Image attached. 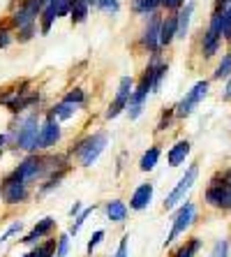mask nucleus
Here are the masks:
<instances>
[{"label": "nucleus", "mask_w": 231, "mask_h": 257, "mask_svg": "<svg viewBox=\"0 0 231 257\" xmlns=\"http://www.w3.org/2000/svg\"><path fill=\"white\" fill-rule=\"evenodd\" d=\"M49 158H42V156H28L24 162H19L17 167L12 172L7 174L10 179H17V181H24V183H35V181L44 179L51 169H56V165H47Z\"/></svg>", "instance_id": "nucleus-3"}, {"label": "nucleus", "mask_w": 231, "mask_h": 257, "mask_svg": "<svg viewBox=\"0 0 231 257\" xmlns=\"http://www.w3.org/2000/svg\"><path fill=\"white\" fill-rule=\"evenodd\" d=\"M33 35H35V26H28V28L19 30L17 40H19V42H28V40H33Z\"/></svg>", "instance_id": "nucleus-39"}, {"label": "nucleus", "mask_w": 231, "mask_h": 257, "mask_svg": "<svg viewBox=\"0 0 231 257\" xmlns=\"http://www.w3.org/2000/svg\"><path fill=\"white\" fill-rule=\"evenodd\" d=\"M56 248H58V239H47L33 248V255L35 257H56Z\"/></svg>", "instance_id": "nucleus-25"}, {"label": "nucleus", "mask_w": 231, "mask_h": 257, "mask_svg": "<svg viewBox=\"0 0 231 257\" xmlns=\"http://www.w3.org/2000/svg\"><path fill=\"white\" fill-rule=\"evenodd\" d=\"M40 127H42V123H40V114H37V111H30V114L21 116L17 125L10 130V137H12L14 146L21 151H28V153L37 151Z\"/></svg>", "instance_id": "nucleus-1"}, {"label": "nucleus", "mask_w": 231, "mask_h": 257, "mask_svg": "<svg viewBox=\"0 0 231 257\" xmlns=\"http://www.w3.org/2000/svg\"><path fill=\"white\" fill-rule=\"evenodd\" d=\"M107 144H109L107 132H93L88 137H83L81 142H77L74 149H70V156H77L81 167H93L97 162V158L104 153Z\"/></svg>", "instance_id": "nucleus-2"}, {"label": "nucleus", "mask_w": 231, "mask_h": 257, "mask_svg": "<svg viewBox=\"0 0 231 257\" xmlns=\"http://www.w3.org/2000/svg\"><path fill=\"white\" fill-rule=\"evenodd\" d=\"M21 227H24V225H21V222H12V225H10V227L5 229V234H0V243H5L7 239H10V236H12V234H19L21 232Z\"/></svg>", "instance_id": "nucleus-37"}, {"label": "nucleus", "mask_w": 231, "mask_h": 257, "mask_svg": "<svg viewBox=\"0 0 231 257\" xmlns=\"http://www.w3.org/2000/svg\"><path fill=\"white\" fill-rule=\"evenodd\" d=\"M97 7H100L104 14H118L120 3L118 0H97Z\"/></svg>", "instance_id": "nucleus-32"}, {"label": "nucleus", "mask_w": 231, "mask_h": 257, "mask_svg": "<svg viewBox=\"0 0 231 257\" xmlns=\"http://www.w3.org/2000/svg\"><path fill=\"white\" fill-rule=\"evenodd\" d=\"M70 252V232L58 236V248H56V257H67Z\"/></svg>", "instance_id": "nucleus-31"}, {"label": "nucleus", "mask_w": 231, "mask_h": 257, "mask_svg": "<svg viewBox=\"0 0 231 257\" xmlns=\"http://www.w3.org/2000/svg\"><path fill=\"white\" fill-rule=\"evenodd\" d=\"M81 204H79V202H74V206H72V209H70V215H72V218H77V215L79 213H81Z\"/></svg>", "instance_id": "nucleus-44"}, {"label": "nucleus", "mask_w": 231, "mask_h": 257, "mask_svg": "<svg viewBox=\"0 0 231 257\" xmlns=\"http://www.w3.org/2000/svg\"><path fill=\"white\" fill-rule=\"evenodd\" d=\"M7 139H10V132H3V135H0V151H3V146L7 144Z\"/></svg>", "instance_id": "nucleus-45"}, {"label": "nucleus", "mask_w": 231, "mask_h": 257, "mask_svg": "<svg viewBox=\"0 0 231 257\" xmlns=\"http://www.w3.org/2000/svg\"><path fill=\"white\" fill-rule=\"evenodd\" d=\"M88 10H90V5L86 3V0H72V10H70L72 24L74 26L83 24V21L88 19Z\"/></svg>", "instance_id": "nucleus-23"}, {"label": "nucleus", "mask_w": 231, "mask_h": 257, "mask_svg": "<svg viewBox=\"0 0 231 257\" xmlns=\"http://www.w3.org/2000/svg\"><path fill=\"white\" fill-rule=\"evenodd\" d=\"M127 243H130V236L125 234L123 239H120V243H118V250L113 252L111 257H130V252H127Z\"/></svg>", "instance_id": "nucleus-38"}, {"label": "nucleus", "mask_w": 231, "mask_h": 257, "mask_svg": "<svg viewBox=\"0 0 231 257\" xmlns=\"http://www.w3.org/2000/svg\"><path fill=\"white\" fill-rule=\"evenodd\" d=\"M231 7V0H215V10H226Z\"/></svg>", "instance_id": "nucleus-43"}, {"label": "nucleus", "mask_w": 231, "mask_h": 257, "mask_svg": "<svg viewBox=\"0 0 231 257\" xmlns=\"http://www.w3.org/2000/svg\"><path fill=\"white\" fill-rule=\"evenodd\" d=\"M192 14H194V3H187L185 7H180V10H178L176 19H178V37H180V40H185V37H187Z\"/></svg>", "instance_id": "nucleus-20"}, {"label": "nucleus", "mask_w": 231, "mask_h": 257, "mask_svg": "<svg viewBox=\"0 0 231 257\" xmlns=\"http://www.w3.org/2000/svg\"><path fill=\"white\" fill-rule=\"evenodd\" d=\"M148 93H153V70H150V65L146 67V72L141 74L139 84H136L134 93H132L130 107H127V114H130L132 120H136L139 116H141L143 104H146V100H148Z\"/></svg>", "instance_id": "nucleus-5"}, {"label": "nucleus", "mask_w": 231, "mask_h": 257, "mask_svg": "<svg viewBox=\"0 0 231 257\" xmlns=\"http://www.w3.org/2000/svg\"><path fill=\"white\" fill-rule=\"evenodd\" d=\"M86 3H88V5H97V0H86Z\"/></svg>", "instance_id": "nucleus-46"}, {"label": "nucleus", "mask_w": 231, "mask_h": 257, "mask_svg": "<svg viewBox=\"0 0 231 257\" xmlns=\"http://www.w3.org/2000/svg\"><path fill=\"white\" fill-rule=\"evenodd\" d=\"M217 12H222V28H219V33H222L224 40H229L231 37V7H226V10H217Z\"/></svg>", "instance_id": "nucleus-30"}, {"label": "nucleus", "mask_w": 231, "mask_h": 257, "mask_svg": "<svg viewBox=\"0 0 231 257\" xmlns=\"http://www.w3.org/2000/svg\"><path fill=\"white\" fill-rule=\"evenodd\" d=\"M160 156H162L160 146H150V149L141 156V160H139V169H141V172H150V169H155V165L160 162Z\"/></svg>", "instance_id": "nucleus-22"}, {"label": "nucleus", "mask_w": 231, "mask_h": 257, "mask_svg": "<svg viewBox=\"0 0 231 257\" xmlns=\"http://www.w3.org/2000/svg\"><path fill=\"white\" fill-rule=\"evenodd\" d=\"M229 42H231V37H229Z\"/></svg>", "instance_id": "nucleus-49"}, {"label": "nucleus", "mask_w": 231, "mask_h": 257, "mask_svg": "<svg viewBox=\"0 0 231 257\" xmlns=\"http://www.w3.org/2000/svg\"><path fill=\"white\" fill-rule=\"evenodd\" d=\"M196 176H199V165H190L187 172H185L183 176H180V181L176 183V188L166 195L164 211H171V209H176L180 202H185V195H187V192L192 190V186L196 183Z\"/></svg>", "instance_id": "nucleus-6"}, {"label": "nucleus", "mask_w": 231, "mask_h": 257, "mask_svg": "<svg viewBox=\"0 0 231 257\" xmlns=\"http://www.w3.org/2000/svg\"><path fill=\"white\" fill-rule=\"evenodd\" d=\"M10 42H12V33H10V28H0V49H7Z\"/></svg>", "instance_id": "nucleus-40"}, {"label": "nucleus", "mask_w": 231, "mask_h": 257, "mask_svg": "<svg viewBox=\"0 0 231 257\" xmlns=\"http://www.w3.org/2000/svg\"><path fill=\"white\" fill-rule=\"evenodd\" d=\"M222 40H224V37L219 35L217 30L208 28L206 33H203V40H201V54H203V58H213V56L219 51V47H222Z\"/></svg>", "instance_id": "nucleus-16"}, {"label": "nucleus", "mask_w": 231, "mask_h": 257, "mask_svg": "<svg viewBox=\"0 0 231 257\" xmlns=\"http://www.w3.org/2000/svg\"><path fill=\"white\" fill-rule=\"evenodd\" d=\"M54 227H56V220H54V218H42V220L37 222L35 227H33V232L26 234L24 239H21V243H26V245L37 243V241H40L42 236H47V234H51V229H54Z\"/></svg>", "instance_id": "nucleus-17"}, {"label": "nucleus", "mask_w": 231, "mask_h": 257, "mask_svg": "<svg viewBox=\"0 0 231 257\" xmlns=\"http://www.w3.org/2000/svg\"><path fill=\"white\" fill-rule=\"evenodd\" d=\"M210 257H229V241H226V239H219V241H215V245H213V252H210Z\"/></svg>", "instance_id": "nucleus-33"}, {"label": "nucleus", "mask_w": 231, "mask_h": 257, "mask_svg": "<svg viewBox=\"0 0 231 257\" xmlns=\"http://www.w3.org/2000/svg\"><path fill=\"white\" fill-rule=\"evenodd\" d=\"M222 100H224V102H231V77L226 79V86H224V93H222Z\"/></svg>", "instance_id": "nucleus-42"}, {"label": "nucleus", "mask_w": 231, "mask_h": 257, "mask_svg": "<svg viewBox=\"0 0 231 257\" xmlns=\"http://www.w3.org/2000/svg\"><path fill=\"white\" fill-rule=\"evenodd\" d=\"M150 202H153V183H141V186L132 192L130 209L132 211H143V209H148Z\"/></svg>", "instance_id": "nucleus-14"}, {"label": "nucleus", "mask_w": 231, "mask_h": 257, "mask_svg": "<svg viewBox=\"0 0 231 257\" xmlns=\"http://www.w3.org/2000/svg\"><path fill=\"white\" fill-rule=\"evenodd\" d=\"M102 239H104V229H97V232L88 239V245H86V252H88V255H93V250H95L97 245L102 243Z\"/></svg>", "instance_id": "nucleus-34"}, {"label": "nucleus", "mask_w": 231, "mask_h": 257, "mask_svg": "<svg viewBox=\"0 0 231 257\" xmlns=\"http://www.w3.org/2000/svg\"><path fill=\"white\" fill-rule=\"evenodd\" d=\"M65 100L67 102H74V104H79V107H81L83 100H86V93H83L81 88H74V90H70V93L65 95Z\"/></svg>", "instance_id": "nucleus-35"}, {"label": "nucleus", "mask_w": 231, "mask_h": 257, "mask_svg": "<svg viewBox=\"0 0 231 257\" xmlns=\"http://www.w3.org/2000/svg\"><path fill=\"white\" fill-rule=\"evenodd\" d=\"M79 111V104H74V102H67V100H63V102H58L51 111H49V116H54L56 120H70L72 116Z\"/></svg>", "instance_id": "nucleus-21"}, {"label": "nucleus", "mask_w": 231, "mask_h": 257, "mask_svg": "<svg viewBox=\"0 0 231 257\" xmlns=\"http://www.w3.org/2000/svg\"><path fill=\"white\" fill-rule=\"evenodd\" d=\"M208 206H215V209H231V172L222 174V176H215L210 181V186L206 188V195H203Z\"/></svg>", "instance_id": "nucleus-4"}, {"label": "nucleus", "mask_w": 231, "mask_h": 257, "mask_svg": "<svg viewBox=\"0 0 231 257\" xmlns=\"http://www.w3.org/2000/svg\"><path fill=\"white\" fill-rule=\"evenodd\" d=\"M93 211H95V206H88V209H83L81 213H79L77 218H74V225L70 227V236H72V234H79V229L83 227V222L88 220V215L93 213Z\"/></svg>", "instance_id": "nucleus-29"}, {"label": "nucleus", "mask_w": 231, "mask_h": 257, "mask_svg": "<svg viewBox=\"0 0 231 257\" xmlns=\"http://www.w3.org/2000/svg\"><path fill=\"white\" fill-rule=\"evenodd\" d=\"M199 248H201V241L194 236V239H190L187 243L180 245V248H176L171 257H194L196 252H199Z\"/></svg>", "instance_id": "nucleus-26"}, {"label": "nucleus", "mask_w": 231, "mask_h": 257, "mask_svg": "<svg viewBox=\"0 0 231 257\" xmlns=\"http://www.w3.org/2000/svg\"><path fill=\"white\" fill-rule=\"evenodd\" d=\"M104 211H107V218L111 222H125L127 220V213H130V209H127V204H125L123 199H111V202H107Z\"/></svg>", "instance_id": "nucleus-19"}, {"label": "nucleus", "mask_w": 231, "mask_h": 257, "mask_svg": "<svg viewBox=\"0 0 231 257\" xmlns=\"http://www.w3.org/2000/svg\"><path fill=\"white\" fill-rule=\"evenodd\" d=\"M162 7H166V10H180V7H185V0H162Z\"/></svg>", "instance_id": "nucleus-41"}, {"label": "nucleus", "mask_w": 231, "mask_h": 257, "mask_svg": "<svg viewBox=\"0 0 231 257\" xmlns=\"http://www.w3.org/2000/svg\"><path fill=\"white\" fill-rule=\"evenodd\" d=\"M178 37V19L176 14L173 17L162 19V33H160V47H169Z\"/></svg>", "instance_id": "nucleus-18"}, {"label": "nucleus", "mask_w": 231, "mask_h": 257, "mask_svg": "<svg viewBox=\"0 0 231 257\" xmlns=\"http://www.w3.org/2000/svg\"><path fill=\"white\" fill-rule=\"evenodd\" d=\"M196 218V206L192 202H185L180 209L176 211V215H173V222H171V232L166 234L164 239V245H169L171 241H176L180 234H185L187 229H190V225L194 222Z\"/></svg>", "instance_id": "nucleus-8"}, {"label": "nucleus", "mask_w": 231, "mask_h": 257, "mask_svg": "<svg viewBox=\"0 0 231 257\" xmlns=\"http://www.w3.org/2000/svg\"><path fill=\"white\" fill-rule=\"evenodd\" d=\"M157 7H162V0H132V12L136 14H155Z\"/></svg>", "instance_id": "nucleus-24"}, {"label": "nucleus", "mask_w": 231, "mask_h": 257, "mask_svg": "<svg viewBox=\"0 0 231 257\" xmlns=\"http://www.w3.org/2000/svg\"><path fill=\"white\" fill-rule=\"evenodd\" d=\"M42 35H49V30H51V26H54V21L58 17H56V7L54 3H49L47 7H44V12H42Z\"/></svg>", "instance_id": "nucleus-27"}, {"label": "nucleus", "mask_w": 231, "mask_h": 257, "mask_svg": "<svg viewBox=\"0 0 231 257\" xmlns=\"http://www.w3.org/2000/svg\"><path fill=\"white\" fill-rule=\"evenodd\" d=\"M44 12V5H42V0H24L21 5L17 7L12 12V19H10V24L14 28H28V26H35L37 17H42Z\"/></svg>", "instance_id": "nucleus-7"}, {"label": "nucleus", "mask_w": 231, "mask_h": 257, "mask_svg": "<svg viewBox=\"0 0 231 257\" xmlns=\"http://www.w3.org/2000/svg\"><path fill=\"white\" fill-rule=\"evenodd\" d=\"M60 135H63L60 123L54 118V116H47V118H44V123H42V127H40V142H37V151H47V149H51V146H56V144L60 142Z\"/></svg>", "instance_id": "nucleus-13"}, {"label": "nucleus", "mask_w": 231, "mask_h": 257, "mask_svg": "<svg viewBox=\"0 0 231 257\" xmlns=\"http://www.w3.org/2000/svg\"><path fill=\"white\" fill-rule=\"evenodd\" d=\"M21 257H35V255H33V250H30V252H26V255H21Z\"/></svg>", "instance_id": "nucleus-47"}, {"label": "nucleus", "mask_w": 231, "mask_h": 257, "mask_svg": "<svg viewBox=\"0 0 231 257\" xmlns=\"http://www.w3.org/2000/svg\"><path fill=\"white\" fill-rule=\"evenodd\" d=\"M160 33H162V17L157 12L148 17V24L141 33V47L150 54H160Z\"/></svg>", "instance_id": "nucleus-12"}, {"label": "nucleus", "mask_w": 231, "mask_h": 257, "mask_svg": "<svg viewBox=\"0 0 231 257\" xmlns=\"http://www.w3.org/2000/svg\"><path fill=\"white\" fill-rule=\"evenodd\" d=\"M0 158H3V151H0Z\"/></svg>", "instance_id": "nucleus-48"}, {"label": "nucleus", "mask_w": 231, "mask_h": 257, "mask_svg": "<svg viewBox=\"0 0 231 257\" xmlns=\"http://www.w3.org/2000/svg\"><path fill=\"white\" fill-rule=\"evenodd\" d=\"M231 77V51H226L219 60V65L215 67L213 72V79H229Z\"/></svg>", "instance_id": "nucleus-28"}, {"label": "nucleus", "mask_w": 231, "mask_h": 257, "mask_svg": "<svg viewBox=\"0 0 231 257\" xmlns=\"http://www.w3.org/2000/svg\"><path fill=\"white\" fill-rule=\"evenodd\" d=\"M173 116H176V111H173V109L164 111V114H162V118H160V123H157V132H164L166 127L171 125V118H173Z\"/></svg>", "instance_id": "nucleus-36"}, {"label": "nucleus", "mask_w": 231, "mask_h": 257, "mask_svg": "<svg viewBox=\"0 0 231 257\" xmlns=\"http://www.w3.org/2000/svg\"><path fill=\"white\" fill-rule=\"evenodd\" d=\"M192 151V144L187 142V139H180V142H176L169 149V153H166V162H169V167H180L185 162V158L190 156Z\"/></svg>", "instance_id": "nucleus-15"}, {"label": "nucleus", "mask_w": 231, "mask_h": 257, "mask_svg": "<svg viewBox=\"0 0 231 257\" xmlns=\"http://www.w3.org/2000/svg\"><path fill=\"white\" fill-rule=\"evenodd\" d=\"M132 93H134V81H132V77H123L120 79V84H118V93H116L113 102L109 104V109H107V118L109 120L116 118L120 111H125V109L130 107Z\"/></svg>", "instance_id": "nucleus-11"}, {"label": "nucleus", "mask_w": 231, "mask_h": 257, "mask_svg": "<svg viewBox=\"0 0 231 257\" xmlns=\"http://www.w3.org/2000/svg\"><path fill=\"white\" fill-rule=\"evenodd\" d=\"M206 95H208V81H206V79H203V81H196V84L192 86V90H187V95H185L183 100H180L176 107H173L176 116H178V118L190 116L192 111L196 109V104H199V102H201Z\"/></svg>", "instance_id": "nucleus-10"}, {"label": "nucleus", "mask_w": 231, "mask_h": 257, "mask_svg": "<svg viewBox=\"0 0 231 257\" xmlns=\"http://www.w3.org/2000/svg\"><path fill=\"white\" fill-rule=\"evenodd\" d=\"M0 197H3L5 204H10V206H14V204H24V202H28V197H30V186L24 183V181H17V179L5 176L3 183H0Z\"/></svg>", "instance_id": "nucleus-9"}]
</instances>
